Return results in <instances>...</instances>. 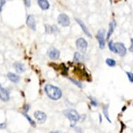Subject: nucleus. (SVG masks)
<instances>
[{
    "instance_id": "obj_13",
    "label": "nucleus",
    "mask_w": 133,
    "mask_h": 133,
    "mask_svg": "<svg viewBox=\"0 0 133 133\" xmlns=\"http://www.w3.org/2000/svg\"><path fill=\"white\" fill-rule=\"evenodd\" d=\"M7 77L9 79V80H11L13 83H18L20 80V77L13 72H9Z\"/></svg>"
},
{
    "instance_id": "obj_6",
    "label": "nucleus",
    "mask_w": 133,
    "mask_h": 133,
    "mask_svg": "<svg viewBox=\"0 0 133 133\" xmlns=\"http://www.w3.org/2000/svg\"><path fill=\"white\" fill-rule=\"evenodd\" d=\"M114 47H115L116 53L120 55L121 57H124L125 55H126L127 49L125 46L122 43H116L114 44Z\"/></svg>"
},
{
    "instance_id": "obj_22",
    "label": "nucleus",
    "mask_w": 133,
    "mask_h": 133,
    "mask_svg": "<svg viewBox=\"0 0 133 133\" xmlns=\"http://www.w3.org/2000/svg\"><path fill=\"white\" fill-rule=\"evenodd\" d=\"M69 79H70L72 83H74L75 85L77 86L78 87L82 88V84L81 82H78V81L75 80V79H72V78H69Z\"/></svg>"
},
{
    "instance_id": "obj_14",
    "label": "nucleus",
    "mask_w": 133,
    "mask_h": 133,
    "mask_svg": "<svg viewBox=\"0 0 133 133\" xmlns=\"http://www.w3.org/2000/svg\"><path fill=\"white\" fill-rule=\"evenodd\" d=\"M116 26V22L115 20H113L112 22L109 23V30H108V32H107V40H109V38L111 37V36L112 35L114 30Z\"/></svg>"
},
{
    "instance_id": "obj_12",
    "label": "nucleus",
    "mask_w": 133,
    "mask_h": 133,
    "mask_svg": "<svg viewBox=\"0 0 133 133\" xmlns=\"http://www.w3.org/2000/svg\"><path fill=\"white\" fill-rule=\"evenodd\" d=\"M13 68H15V70L18 73H22V72H24L25 70V68L24 65L20 62H15L13 64Z\"/></svg>"
},
{
    "instance_id": "obj_7",
    "label": "nucleus",
    "mask_w": 133,
    "mask_h": 133,
    "mask_svg": "<svg viewBox=\"0 0 133 133\" xmlns=\"http://www.w3.org/2000/svg\"><path fill=\"white\" fill-rule=\"evenodd\" d=\"M48 55L51 59L56 60L60 57V52L55 48H50L48 51Z\"/></svg>"
},
{
    "instance_id": "obj_21",
    "label": "nucleus",
    "mask_w": 133,
    "mask_h": 133,
    "mask_svg": "<svg viewBox=\"0 0 133 133\" xmlns=\"http://www.w3.org/2000/svg\"><path fill=\"white\" fill-rule=\"evenodd\" d=\"M81 58H82V56H81L80 53L78 52H76L75 53L74 57H73V59L75 62H78V61H80Z\"/></svg>"
},
{
    "instance_id": "obj_4",
    "label": "nucleus",
    "mask_w": 133,
    "mask_h": 133,
    "mask_svg": "<svg viewBox=\"0 0 133 133\" xmlns=\"http://www.w3.org/2000/svg\"><path fill=\"white\" fill-rule=\"evenodd\" d=\"M76 47L80 52L84 53L88 47L87 41L83 38H79L76 41Z\"/></svg>"
},
{
    "instance_id": "obj_31",
    "label": "nucleus",
    "mask_w": 133,
    "mask_h": 133,
    "mask_svg": "<svg viewBox=\"0 0 133 133\" xmlns=\"http://www.w3.org/2000/svg\"><path fill=\"white\" fill-rule=\"evenodd\" d=\"M99 119H100V123L102 122V116H101V114H99Z\"/></svg>"
},
{
    "instance_id": "obj_27",
    "label": "nucleus",
    "mask_w": 133,
    "mask_h": 133,
    "mask_svg": "<svg viewBox=\"0 0 133 133\" xmlns=\"http://www.w3.org/2000/svg\"><path fill=\"white\" fill-rule=\"evenodd\" d=\"M129 50L131 52H133V38H131V45L129 48Z\"/></svg>"
},
{
    "instance_id": "obj_17",
    "label": "nucleus",
    "mask_w": 133,
    "mask_h": 133,
    "mask_svg": "<svg viewBox=\"0 0 133 133\" xmlns=\"http://www.w3.org/2000/svg\"><path fill=\"white\" fill-rule=\"evenodd\" d=\"M109 104L108 105H105L103 106V113H104V115H105V118L107 119L109 123H111V120H110V118H109V113H108V108H109Z\"/></svg>"
},
{
    "instance_id": "obj_10",
    "label": "nucleus",
    "mask_w": 133,
    "mask_h": 133,
    "mask_svg": "<svg viewBox=\"0 0 133 133\" xmlns=\"http://www.w3.org/2000/svg\"><path fill=\"white\" fill-rule=\"evenodd\" d=\"M0 99L4 102H7L10 99L9 91L4 88H3L0 84Z\"/></svg>"
},
{
    "instance_id": "obj_32",
    "label": "nucleus",
    "mask_w": 133,
    "mask_h": 133,
    "mask_svg": "<svg viewBox=\"0 0 133 133\" xmlns=\"http://www.w3.org/2000/svg\"><path fill=\"white\" fill-rule=\"evenodd\" d=\"M125 109H126V107H123V108H122V111H125Z\"/></svg>"
},
{
    "instance_id": "obj_8",
    "label": "nucleus",
    "mask_w": 133,
    "mask_h": 133,
    "mask_svg": "<svg viewBox=\"0 0 133 133\" xmlns=\"http://www.w3.org/2000/svg\"><path fill=\"white\" fill-rule=\"evenodd\" d=\"M34 117L39 123H43L47 120L46 114L41 111H36L34 112Z\"/></svg>"
},
{
    "instance_id": "obj_9",
    "label": "nucleus",
    "mask_w": 133,
    "mask_h": 133,
    "mask_svg": "<svg viewBox=\"0 0 133 133\" xmlns=\"http://www.w3.org/2000/svg\"><path fill=\"white\" fill-rule=\"evenodd\" d=\"M26 24L32 30H36V23L35 18H34V16L33 15H29L27 16L26 20Z\"/></svg>"
},
{
    "instance_id": "obj_11",
    "label": "nucleus",
    "mask_w": 133,
    "mask_h": 133,
    "mask_svg": "<svg viewBox=\"0 0 133 133\" xmlns=\"http://www.w3.org/2000/svg\"><path fill=\"white\" fill-rule=\"evenodd\" d=\"M75 20H76L77 23L80 26V27L82 28V31H84V33L88 37H89L91 38H92L91 34V32H90L89 30V29L87 28V26H86V24L84 23V22H82V21L80 19H79V18H75Z\"/></svg>"
},
{
    "instance_id": "obj_30",
    "label": "nucleus",
    "mask_w": 133,
    "mask_h": 133,
    "mask_svg": "<svg viewBox=\"0 0 133 133\" xmlns=\"http://www.w3.org/2000/svg\"><path fill=\"white\" fill-rule=\"evenodd\" d=\"M75 130H76L77 133H82V129L80 128H77L75 129Z\"/></svg>"
},
{
    "instance_id": "obj_29",
    "label": "nucleus",
    "mask_w": 133,
    "mask_h": 133,
    "mask_svg": "<svg viewBox=\"0 0 133 133\" xmlns=\"http://www.w3.org/2000/svg\"><path fill=\"white\" fill-rule=\"evenodd\" d=\"M29 106L28 105H25V107H24V113H26L29 111Z\"/></svg>"
},
{
    "instance_id": "obj_23",
    "label": "nucleus",
    "mask_w": 133,
    "mask_h": 133,
    "mask_svg": "<svg viewBox=\"0 0 133 133\" xmlns=\"http://www.w3.org/2000/svg\"><path fill=\"white\" fill-rule=\"evenodd\" d=\"M128 76V78L129 81L131 83H133V73L130 72H125Z\"/></svg>"
},
{
    "instance_id": "obj_18",
    "label": "nucleus",
    "mask_w": 133,
    "mask_h": 133,
    "mask_svg": "<svg viewBox=\"0 0 133 133\" xmlns=\"http://www.w3.org/2000/svg\"><path fill=\"white\" fill-rule=\"evenodd\" d=\"M23 114H24V117L28 120V121L29 122V123H30V125H31V126L33 127H36V123L35 121H34V120H33L32 118H31L30 116L27 114L26 113H23Z\"/></svg>"
},
{
    "instance_id": "obj_28",
    "label": "nucleus",
    "mask_w": 133,
    "mask_h": 133,
    "mask_svg": "<svg viewBox=\"0 0 133 133\" xmlns=\"http://www.w3.org/2000/svg\"><path fill=\"white\" fill-rule=\"evenodd\" d=\"M6 128V123H2L0 124V129H4Z\"/></svg>"
},
{
    "instance_id": "obj_33",
    "label": "nucleus",
    "mask_w": 133,
    "mask_h": 133,
    "mask_svg": "<svg viewBox=\"0 0 133 133\" xmlns=\"http://www.w3.org/2000/svg\"><path fill=\"white\" fill-rule=\"evenodd\" d=\"M50 133H58V132H50Z\"/></svg>"
},
{
    "instance_id": "obj_16",
    "label": "nucleus",
    "mask_w": 133,
    "mask_h": 133,
    "mask_svg": "<svg viewBox=\"0 0 133 133\" xmlns=\"http://www.w3.org/2000/svg\"><path fill=\"white\" fill-rule=\"evenodd\" d=\"M45 31L48 34H52V33L56 32L57 31V27L56 26H50L49 24H45Z\"/></svg>"
},
{
    "instance_id": "obj_15",
    "label": "nucleus",
    "mask_w": 133,
    "mask_h": 133,
    "mask_svg": "<svg viewBox=\"0 0 133 133\" xmlns=\"http://www.w3.org/2000/svg\"><path fill=\"white\" fill-rule=\"evenodd\" d=\"M38 4L41 7V9L43 11L48 10L50 8V4L47 0H38Z\"/></svg>"
},
{
    "instance_id": "obj_25",
    "label": "nucleus",
    "mask_w": 133,
    "mask_h": 133,
    "mask_svg": "<svg viewBox=\"0 0 133 133\" xmlns=\"http://www.w3.org/2000/svg\"><path fill=\"white\" fill-rule=\"evenodd\" d=\"M5 4H6V1L0 0V12H2V8L5 5Z\"/></svg>"
},
{
    "instance_id": "obj_20",
    "label": "nucleus",
    "mask_w": 133,
    "mask_h": 133,
    "mask_svg": "<svg viewBox=\"0 0 133 133\" xmlns=\"http://www.w3.org/2000/svg\"><path fill=\"white\" fill-rule=\"evenodd\" d=\"M108 47H109V50L113 52L114 53H116V50L115 47H114V44L113 41H110L108 43Z\"/></svg>"
},
{
    "instance_id": "obj_24",
    "label": "nucleus",
    "mask_w": 133,
    "mask_h": 133,
    "mask_svg": "<svg viewBox=\"0 0 133 133\" xmlns=\"http://www.w3.org/2000/svg\"><path fill=\"white\" fill-rule=\"evenodd\" d=\"M90 98V101H91V104L93 106H94V107H97V105H98V104H97V102H96V101L94 99V98H93L92 97H89Z\"/></svg>"
},
{
    "instance_id": "obj_19",
    "label": "nucleus",
    "mask_w": 133,
    "mask_h": 133,
    "mask_svg": "<svg viewBox=\"0 0 133 133\" xmlns=\"http://www.w3.org/2000/svg\"><path fill=\"white\" fill-rule=\"evenodd\" d=\"M106 63H107V65H109V67H114V66H115L116 64V62L114 59H106V61H105Z\"/></svg>"
},
{
    "instance_id": "obj_26",
    "label": "nucleus",
    "mask_w": 133,
    "mask_h": 133,
    "mask_svg": "<svg viewBox=\"0 0 133 133\" xmlns=\"http://www.w3.org/2000/svg\"><path fill=\"white\" fill-rule=\"evenodd\" d=\"M24 5L26 6V7H29L31 6V1H27V0H26V1H24Z\"/></svg>"
},
{
    "instance_id": "obj_2",
    "label": "nucleus",
    "mask_w": 133,
    "mask_h": 133,
    "mask_svg": "<svg viewBox=\"0 0 133 133\" xmlns=\"http://www.w3.org/2000/svg\"><path fill=\"white\" fill-rule=\"evenodd\" d=\"M64 115L70 121V127H74L80 119V116L75 109H67L63 111Z\"/></svg>"
},
{
    "instance_id": "obj_1",
    "label": "nucleus",
    "mask_w": 133,
    "mask_h": 133,
    "mask_svg": "<svg viewBox=\"0 0 133 133\" xmlns=\"http://www.w3.org/2000/svg\"><path fill=\"white\" fill-rule=\"evenodd\" d=\"M45 92L49 98L53 101H58L62 97V91L57 87L52 84H46L44 88Z\"/></svg>"
},
{
    "instance_id": "obj_5",
    "label": "nucleus",
    "mask_w": 133,
    "mask_h": 133,
    "mask_svg": "<svg viewBox=\"0 0 133 133\" xmlns=\"http://www.w3.org/2000/svg\"><path fill=\"white\" fill-rule=\"evenodd\" d=\"M57 21L60 25L63 26H68L70 25V18L68 15L65 14V13H61L60 15L58 16L57 18Z\"/></svg>"
},
{
    "instance_id": "obj_3",
    "label": "nucleus",
    "mask_w": 133,
    "mask_h": 133,
    "mask_svg": "<svg viewBox=\"0 0 133 133\" xmlns=\"http://www.w3.org/2000/svg\"><path fill=\"white\" fill-rule=\"evenodd\" d=\"M105 30L104 29H101L98 30V33H97V35H96V38H97L98 43H99V48L101 50H103L105 46Z\"/></svg>"
}]
</instances>
